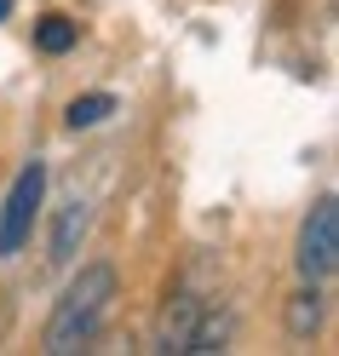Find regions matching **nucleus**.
Listing matches in <instances>:
<instances>
[{
	"mask_svg": "<svg viewBox=\"0 0 339 356\" xmlns=\"http://www.w3.org/2000/svg\"><path fill=\"white\" fill-rule=\"evenodd\" d=\"M116 305V270L109 264H81L75 282L63 287V299L52 305L47 327H40V350L47 356H75L98 339V327Z\"/></svg>",
	"mask_w": 339,
	"mask_h": 356,
	"instance_id": "f257e3e1",
	"label": "nucleus"
},
{
	"mask_svg": "<svg viewBox=\"0 0 339 356\" xmlns=\"http://www.w3.org/2000/svg\"><path fill=\"white\" fill-rule=\"evenodd\" d=\"M47 202V161H29L24 172L12 178L6 202H0V259L24 253V241L35 236V213Z\"/></svg>",
	"mask_w": 339,
	"mask_h": 356,
	"instance_id": "f03ea898",
	"label": "nucleus"
},
{
	"mask_svg": "<svg viewBox=\"0 0 339 356\" xmlns=\"http://www.w3.org/2000/svg\"><path fill=\"white\" fill-rule=\"evenodd\" d=\"M299 276L305 282H328L339 270V202L333 195H322L310 213H305V225H299Z\"/></svg>",
	"mask_w": 339,
	"mask_h": 356,
	"instance_id": "7ed1b4c3",
	"label": "nucleus"
},
{
	"mask_svg": "<svg viewBox=\"0 0 339 356\" xmlns=\"http://www.w3.org/2000/svg\"><path fill=\"white\" fill-rule=\"evenodd\" d=\"M86 230H93V207H86V195H70V202L58 207V218H52V264L63 270V264H75L81 259V241H86Z\"/></svg>",
	"mask_w": 339,
	"mask_h": 356,
	"instance_id": "20e7f679",
	"label": "nucleus"
},
{
	"mask_svg": "<svg viewBox=\"0 0 339 356\" xmlns=\"http://www.w3.org/2000/svg\"><path fill=\"white\" fill-rule=\"evenodd\" d=\"M196 316H201V299L196 293H173V305L155 316V350H178V356H184Z\"/></svg>",
	"mask_w": 339,
	"mask_h": 356,
	"instance_id": "39448f33",
	"label": "nucleus"
},
{
	"mask_svg": "<svg viewBox=\"0 0 339 356\" xmlns=\"http://www.w3.org/2000/svg\"><path fill=\"white\" fill-rule=\"evenodd\" d=\"M230 333H236V316H230V310H207V305H201V316H196V327H190L184 356H213V350H230Z\"/></svg>",
	"mask_w": 339,
	"mask_h": 356,
	"instance_id": "423d86ee",
	"label": "nucleus"
},
{
	"mask_svg": "<svg viewBox=\"0 0 339 356\" xmlns=\"http://www.w3.org/2000/svg\"><path fill=\"white\" fill-rule=\"evenodd\" d=\"M322 316H328V299L316 293V282H305L299 293L287 299V333H293V339H310V333L322 327Z\"/></svg>",
	"mask_w": 339,
	"mask_h": 356,
	"instance_id": "0eeeda50",
	"label": "nucleus"
},
{
	"mask_svg": "<svg viewBox=\"0 0 339 356\" xmlns=\"http://www.w3.org/2000/svg\"><path fill=\"white\" fill-rule=\"evenodd\" d=\"M75 35H81V29H75V24H70L63 12H47V17L35 24V47L47 52V58H63V52L75 47Z\"/></svg>",
	"mask_w": 339,
	"mask_h": 356,
	"instance_id": "6e6552de",
	"label": "nucleus"
},
{
	"mask_svg": "<svg viewBox=\"0 0 339 356\" xmlns=\"http://www.w3.org/2000/svg\"><path fill=\"white\" fill-rule=\"evenodd\" d=\"M109 115H116V92H86V98H75L70 109H63V121H70L75 132H86V127H104Z\"/></svg>",
	"mask_w": 339,
	"mask_h": 356,
	"instance_id": "1a4fd4ad",
	"label": "nucleus"
},
{
	"mask_svg": "<svg viewBox=\"0 0 339 356\" xmlns=\"http://www.w3.org/2000/svg\"><path fill=\"white\" fill-rule=\"evenodd\" d=\"M12 6H17V0H0V17H12Z\"/></svg>",
	"mask_w": 339,
	"mask_h": 356,
	"instance_id": "9d476101",
	"label": "nucleus"
}]
</instances>
